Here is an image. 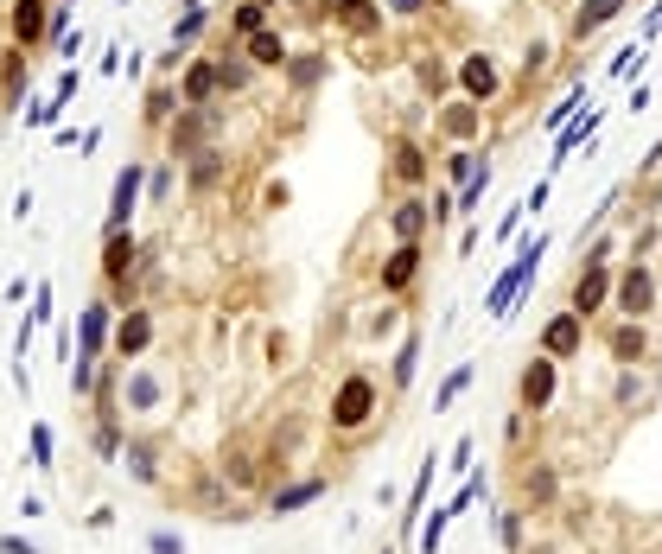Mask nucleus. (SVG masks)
<instances>
[{"label": "nucleus", "mask_w": 662, "mask_h": 554, "mask_svg": "<svg viewBox=\"0 0 662 554\" xmlns=\"http://www.w3.org/2000/svg\"><path fill=\"white\" fill-rule=\"evenodd\" d=\"M542 255H548V236H542V230L522 236L516 262L491 281V293H484V313H491V319H510V313H516V300H522V293H529V281H535V268H542Z\"/></svg>", "instance_id": "1"}, {"label": "nucleus", "mask_w": 662, "mask_h": 554, "mask_svg": "<svg viewBox=\"0 0 662 554\" xmlns=\"http://www.w3.org/2000/svg\"><path fill=\"white\" fill-rule=\"evenodd\" d=\"M382 408V389L370 370H351L338 389H331V427L338 434H357V427H370V414Z\"/></svg>", "instance_id": "2"}, {"label": "nucleus", "mask_w": 662, "mask_h": 554, "mask_svg": "<svg viewBox=\"0 0 662 554\" xmlns=\"http://www.w3.org/2000/svg\"><path fill=\"white\" fill-rule=\"evenodd\" d=\"M217 128H223L217 102H204V109H179L172 128H166V153H172V160H191V153L217 147Z\"/></svg>", "instance_id": "3"}, {"label": "nucleus", "mask_w": 662, "mask_h": 554, "mask_svg": "<svg viewBox=\"0 0 662 554\" xmlns=\"http://www.w3.org/2000/svg\"><path fill=\"white\" fill-rule=\"evenodd\" d=\"M134 255H141V242H134V230H115V236H102V281H109L115 300H128V281H134Z\"/></svg>", "instance_id": "4"}, {"label": "nucleus", "mask_w": 662, "mask_h": 554, "mask_svg": "<svg viewBox=\"0 0 662 554\" xmlns=\"http://www.w3.org/2000/svg\"><path fill=\"white\" fill-rule=\"evenodd\" d=\"M554 383H561V363H554L548 351L529 357V363H522V383H516V408L522 414H542L554 402Z\"/></svg>", "instance_id": "5"}, {"label": "nucleus", "mask_w": 662, "mask_h": 554, "mask_svg": "<svg viewBox=\"0 0 662 554\" xmlns=\"http://www.w3.org/2000/svg\"><path fill=\"white\" fill-rule=\"evenodd\" d=\"M141 192H147V166L128 160V166L115 172V198H109V217H102V236L128 230V217H134V204H141Z\"/></svg>", "instance_id": "6"}, {"label": "nucleus", "mask_w": 662, "mask_h": 554, "mask_svg": "<svg viewBox=\"0 0 662 554\" xmlns=\"http://www.w3.org/2000/svg\"><path fill=\"white\" fill-rule=\"evenodd\" d=\"M612 300H618V313L624 319H643V313H650V306H656V274L650 268H624L618 274V287H612Z\"/></svg>", "instance_id": "7"}, {"label": "nucleus", "mask_w": 662, "mask_h": 554, "mask_svg": "<svg viewBox=\"0 0 662 554\" xmlns=\"http://www.w3.org/2000/svg\"><path fill=\"white\" fill-rule=\"evenodd\" d=\"M179 96H185V109H204V102H217V96H223L217 58H185V71H179Z\"/></svg>", "instance_id": "8"}, {"label": "nucleus", "mask_w": 662, "mask_h": 554, "mask_svg": "<svg viewBox=\"0 0 662 554\" xmlns=\"http://www.w3.org/2000/svg\"><path fill=\"white\" fill-rule=\"evenodd\" d=\"M542 351H548L554 363H561V357H580V351H586V319L573 313V306H567V313H554V319L542 325Z\"/></svg>", "instance_id": "9"}, {"label": "nucleus", "mask_w": 662, "mask_h": 554, "mask_svg": "<svg viewBox=\"0 0 662 554\" xmlns=\"http://www.w3.org/2000/svg\"><path fill=\"white\" fill-rule=\"evenodd\" d=\"M7 26H13V45H45V32H51V0H13L7 7Z\"/></svg>", "instance_id": "10"}, {"label": "nucleus", "mask_w": 662, "mask_h": 554, "mask_svg": "<svg viewBox=\"0 0 662 554\" xmlns=\"http://www.w3.org/2000/svg\"><path fill=\"white\" fill-rule=\"evenodd\" d=\"M605 300H612V268H605V262H586V274L573 281V300H567V306H573L580 319H592Z\"/></svg>", "instance_id": "11"}, {"label": "nucleus", "mask_w": 662, "mask_h": 554, "mask_svg": "<svg viewBox=\"0 0 662 554\" xmlns=\"http://www.w3.org/2000/svg\"><path fill=\"white\" fill-rule=\"evenodd\" d=\"M421 242H395V249H389V262H382V274H376V281H382V293H408L414 287V274H421Z\"/></svg>", "instance_id": "12"}, {"label": "nucleus", "mask_w": 662, "mask_h": 554, "mask_svg": "<svg viewBox=\"0 0 662 554\" xmlns=\"http://www.w3.org/2000/svg\"><path fill=\"white\" fill-rule=\"evenodd\" d=\"M160 402H166V383H160L153 370H141V363H134V370L121 376V408H128V414H153Z\"/></svg>", "instance_id": "13"}, {"label": "nucleus", "mask_w": 662, "mask_h": 554, "mask_svg": "<svg viewBox=\"0 0 662 554\" xmlns=\"http://www.w3.org/2000/svg\"><path fill=\"white\" fill-rule=\"evenodd\" d=\"M331 20L357 39H376L382 32V0H331Z\"/></svg>", "instance_id": "14"}, {"label": "nucleus", "mask_w": 662, "mask_h": 554, "mask_svg": "<svg viewBox=\"0 0 662 554\" xmlns=\"http://www.w3.org/2000/svg\"><path fill=\"white\" fill-rule=\"evenodd\" d=\"M115 300H96V306H83V319H77V332H83V357H102L109 351V338H115V313H109Z\"/></svg>", "instance_id": "15"}, {"label": "nucleus", "mask_w": 662, "mask_h": 554, "mask_svg": "<svg viewBox=\"0 0 662 554\" xmlns=\"http://www.w3.org/2000/svg\"><path fill=\"white\" fill-rule=\"evenodd\" d=\"M109 344H115V357H141L147 344H153V313H147V306H128V319L115 325Z\"/></svg>", "instance_id": "16"}, {"label": "nucleus", "mask_w": 662, "mask_h": 554, "mask_svg": "<svg viewBox=\"0 0 662 554\" xmlns=\"http://www.w3.org/2000/svg\"><path fill=\"white\" fill-rule=\"evenodd\" d=\"M389 230H395V242H421L427 230H433V204L427 198H402L389 211Z\"/></svg>", "instance_id": "17"}, {"label": "nucleus", "mask_w": 662, "mask_h": 554, "mask_svg": "<svg viewBox=\"0 0 662 554\" xmlns=\"http://www.w3.org/2000/svg\"><path fill=\"white\" fill-rule=\"evenodd\" d=\"M459 83H465V96H472V102H491L497 96V64H491V51H472V58H465L459 64Z\"/></svg>", "instance_id": "18"}, {"label": "nucleus", "mask_w": 662, "mask_h": 554, "mask_svg": "<svg viewBox=\"0 0 662 554\" xmlns=\"http://www.w3.org/2000/svg\"><path fill=\"white\" fill-rule=\"evenodd\" d=\"M599 128H605V115H599V109H586V115H573V121H567V128H561V134H554V166H561V160H567V153H573V147H592V141H599Z\"/></svg>", "instance_id": "19"}, {"label": "nucleus", "mask_w": 662, "mask_h": 554, "mask_svg": "<svg viewBox=\"0 0 662 554\" xmlns=\"http://www.w3.org/2000/svg\"><path fill=\"white\" fill-rule=\"evenodd\" d=\"M319 497H325V478H293V484H281V491L268 497V516H293V510L319 504Z\"/></svg>", "instance_id": "20"}, {"label": "nucleus", "mask_w": 662, "mask_h": 554, "mask_svg": "<svg viewBox=\"0 0 662 554\" xmlns=\"http://www.w3.org/2000/svg\"><path fill=\"white\" fill-rule=\"evenodd\" d=\"M185 109V96H179V83H153V90H147V102H141V115H147V128H172V115H179Z\"/></svg>", "instance_id": "21"}, {"label": "nucleus", "mask_w": 662, "mask_h": 554, "mask_svg": "<svg viewBox=\"0 0 662 554\" xmlns=\"http://www.w3.org/2000/svg\"><path fill=\"white\" fill-rule=\"evenodd\" d=\"M185 166H191V172H185L191 192H211V185H223V172H230V153H223V147H204V153H191Z\"/></svg>", "instance_id": "22"}, {"label": "nucleus", "mask_w": 662, "mask_h": 554, "mask_svg": "<svg viewBox=\"0 0 662 554\" xmlns=\"http://www.w3.org/2000/svg\"><path fill=\"white\" fill-rule=\"evenodd\" d=\"M484 128V102H452V109H440V134H452V141H472V134Z\"/></svg>", "instance_id": "23"}, {"label": "nucleus", "mask_w": 662, "mask_h": 554, "mask_svg": "<svg viewBox=\"0 0 662 554\" xmlns=\"http://www.w3.org/2000/svg\"><path fill=\"white\" fill-rule=\"evenodd\" d=\"M242 51H249V58L261 64V71H281V64L293 58V51H287V39H281V32H274V26H261L255 39H242Z\"/></svg>", "instance_id": "24"}, {"label": "nucleus", "mask_w": 662, "mask_h": 554, "mask_svg": "<svg viewBox=\"0 0 662 554\" xmlns=\"http://www.w3.org/2000/svg\"><path fill=\"white\" fill-rule=\"evenodd\" d=\"M624 7H631V0H580V7H573V39H586V32H599L605 20H618Z\"/></svg>", "instance_id": "25"}, {"label": "nucleus", "mask_w": 662, "mask_h": 554, "mask_svg": "<svg viewBox=\"0 0 662 554\" xmlns=\"http://www.w3.org/2000/svg\"><path fill=\"white\" fill-rule=\"evenodd\" d=\"M115 465H128V478H134V484H160V453H153L147 440H128Z\"/></svg>", "instance_id": "26"}, {"label": "nucleus", "mask_w": 662, "mask_h": 554, "mask_svg": "<svg viewBox=\"0 0 662 554\" xmlns=\"http://www.w3.org/2000/svg\"><path fill=\"white\" fill-rule=\"evenodd\" d=\"M281 71H287V83H293V90H312V83H319V77L331 71V58H325V51H293V58L281 64Z\"/></svg>", "instance_id": "27"}, {"label": "nucleus", "mask_w": 662, "mask_h": 554, "mask_svg": "<svg viewBox=\"0 0 662 554\" xmlns=\"http://www.w3.org/2000/svg\"><path fill=\"white\" fill-rule=\"evenodd\" d=\"M612 357L618 363H643V357H650V332H643V319H624L612 332Z\"/></svg>", "instance_id": "28"}, {"label": "nucleus", "mask_w": 662, "mask_h": 554, "mask_svg": "<svg viewBox=\"0 0 662 554\" xmlns=\"http://www.w3.org/2000/svg\"><path fill=\"white\" fill-rule=\"evenodd\" d=\"M20 96H26V45H13L7 58H0V102L13 109Z\"/></svg>", "instance_id": "29"}, {"label": "nucleus", "mask_w": 662, "mask_h": 554, "mask_svg": "<svg viewBox=\"0 0 662 554\" xmlns=\"http://www.w3.org/2000/svg\"><path fill=\"white\" fill-rule=\"evenodd\" d=\"M395 179H402V185H421L427 179V147L421 141H395Z\"/></svg>", "instance_id": "30"}, {"label": "nucleus", "mask_w": 662, "mask_h": 554, "mask_svg": "<svg viewBox=\"0 0 662 554\" xmlns=\"http://www.w3.org/2000/svg\"><path fill=\"white\" fill-rule=\"evenodd\" d=\"M255 71H261V64L249 58V51H223V58H217L223 90H249V83H255Z\"/></svg>", "instance_id": "31"}, {"label": "nucleus", "mask_w": 662, "mask_h": 554, "mask_svg": "<svg viewBox=\"0 0 662 554\" xmlns=\"http://www.w3.org/2000/svg\"><path fill=\"white\" fill-rule=\"evenodd\" d=\"M446 529H452V504H440L433 516H421V529H414V548H421V554H440Z\"/></svg>", "instance_id": "32"}, {"label": "nucleus", "mask_w": 662, "mask_h": 554, "mask_svg": "<svg viewBox=\"0 0 662 554\" xmlns=\"http://www.w3.org/2000/svg\"><path fill=\"white\" fill-rule=\"evenodd\" d=\"M268 13H274L268 0H242V7L230 13V39H255V32L268 26Z\"/></svg>", "instance_id": "33"}, {"label": "nucleus", "mask_w": 662, "mask_h": 554, "mask_svg": "<svg viewBox=\"0 0 662 554\" xmlns=\"http://www.w3.org/2000/svg\"><path fill=\"white\" fill-rule=\"evenodd\" d=\"M26 453H32V465H39V472H51V465H58V440H51V427H45V421H32V427H26Z\"/></svg>", "instance_id": "34"}, {"label": "nucleus", "mask_w": 662, "mask_h": 554, "mask_svg": "<svg viewBox=\"0 0 662 554\" xmlns=\"http://www.w3.org/2000/svg\"><path fill=\"white\" fill-rule=\"evenodd\" d=\"M522 535H529V510H503V516H497V542H503V554H522Z\"/></svg>", "instance_id": "35"}, {"label": "nucleus", "mask_w": 662, "mask_h": 554, "mask_svg": "<svg viewBox=\"0 0 662 554\" xmlns=\"http://www.w3.org/2000/svg\"><path fill=\"white\" fill-rule=\"evenodd\" d=\"M472 376H478V370H472V363H459V370H452V376H446V383H440V389H433V414H440V408H452V402H459V395H465V389H472Z\"/></svg>", "instance_id": "36"}, {"label": "nucleus", "mask_w": 662, "mask_h": 554, "mask_svg": "<svg viewBox=\"0 0 662 554\" xmlns=\"http://www.w3.org/2000/svg\"><path fill=\"white\" fill-rule=\"evenodd\" d=\"M414 370H421V332H408V338H402V351H395V389H408V383H414Z\"/></svg>", "instance_id": "37"}, {"label": "nucleus", "mask_w": 662, "mask_h": 554, "mask_svg": "<svg viewBox=\"0 0 662 554\" xmlns=\"http://www.w3.org/2000/svg\"><path fill=\"white\" fill-rule=\"evenodd\" d=\"M484 192H491V166H478L472 179L459 185V198H452V211H478V204H484Z\"/></svg>", "instance_id": "38"}, {"label": "nucleus", "mask_w": 662, "mask_h": 554, "mask_svg": "<svg viewBox=\"0 0 662 554\" xmlns=\"http://www.w3.org/2000/svg\"><path fill=\"white\" fill-rule=\"evenodd\" d=\"M204 26H211V13H204V7H185L179 20H172V45H198Z\"/></svg>", "instance_id": "39"}, {"label": "nucleus", "mask_w": 662, "mask_h": 554, "mask_svg": "<svg viewBox=\"0 0 662 554\" xmlns=\"http://www.w3.org/2000/svg\"><path fill=\"white\" fill-rule=\"evenodd\" d=\"M96 459H121V414H102L96 421Z\"/></svg>", "instance_id": "40"}, {"label": "nucleus", "mask_w": 662, "mask_h": 554, "mask_svg": "<svg viewBox=\"0 0 662 554\" xmlns=\"http://www.w3.org/2000/svg\"><path fill=\"white\" fill-rule=\"evenodd\" d=\"M71 395H77V402H90V395H96V357H71Z\"/></svg>", "instance_id": "41"}, {"label": "nucleus", "mask_w": 662, "mask_h": 554, "mask_svg": "<svg viewBox=\"0 0 662 554\" xmlns=\"http://www.w3.org/2000/svg\"><path fill=\"white\" fill-rule=\"evenodd\" d=\"M478 497H491V478H484V472H465V484H459V497H452V516H465V510H472V504H478Z\"/></svg>", "instance_id": "42"}, {"label": "nucleus", "mask_w": 662, "mask_h": 554, "mask_svg": "<svg viewBox=\"0 0 662 554\" xmlns=\"http://www.w3.org/2000/svg\"><path fill=\"white\" fill-rule=\"evenodd\" d=\"M580 102H586V90H567V96H561V102H554V109H548V121H542V128H548V134H561L567 121L580 115Z\"/></svg>", "instance_id": "43"}, {"label": "nucleus", "mask_w": 662, "mask_h": 554, "mask_svg": "<svg viewBox=\"0 0 662 554\" xmlns=\"http://www.w3.org/2000/svg\"><path fill=\"white\" fill-rule=\"evenodd\" d=\"M637 395H643V376H637V363H624V370H618V383H612V402H618V408H631Z\"/></svg>", "instance_id": "44"}, {"label": "nucleus", "mask_w": 662, "mask_h": 554, "mask_svg": "<svg viewBox=\"0 0 662 554\" xmlns=\"http://www.w3.org/2000/svg\"><path fill=\"white\" fill-rule=\"evenodd\" d=\"M147 554H185V535L166 529V523H153V529H147Z\"/></svg>", "instance_id": "45"}, {"label": "nucleus", "mask_w": 662, "mask_h": 554, "mask_svg": "<svg viewBox=\"0 0 662 554\" xmlns=\"http://www.w3.org/2000/svg\"><path fill=\"white\" fill-rule=\"evenodd\" d=\"M58 115H64V102H58V96H45V102H32V109H26L32 128H58Z\"/></svg>", "instance_id": "46"}, {"label": "nucleus", "mask_w": 662, "mask_h": 554, "mask_svg": "<svg viewBox=\"0 0 662 554\" xmlns=\"http://www.w3.org/2000/svg\"><path fill=\"white\" fill-rule=\"evenodd\" d=\"M472 172H478V153H472V147L446 153V179H459V185H465V179H472Z\"/></svg>", "instance_id": "47"}, {"label": "nucleus", "mask_w": 662, "mask_h": 554, "mask_svg": "<svg viewBox=\"0 0 662 554\" xmlns=\"http://www.w3.org/2000/svg\"><path fill=\"white\" fill-rule=\"evenodd\" d=\"M643 58H650V51H643V39H637V45H624L618 58H612V77H631V71H643Z\"/></svg>", "instance_id": "48"}, {"label": "nucleus", "mask_w": 662, "mask_h": 554, "mask_svg": "<svg viewBox=\"0 0 662 554\" xmlns=\"http://www.w3.org/2000/svg\"><path fill=\"white\" fill-rule=\"evenodd\" d=\"M529 504H554V472H529Z\"/></svg>", "instance_id": "49"}, {"label": "nucleus", "mask_w": 662, "mask_h": 554, "mask_svg": "<svg viewBox=\"0 0 662 554\" xmlns=\"http://www.w3.org/2000/svg\"><path fill=\"white\" fill-rule=\"evenodd\" d=\"M32 325H51V281H39L32 287V313H26Z\"/></svg>", "instance_id": "50"}, {"label": "nucleus", "mask_w": 662, "mask_h": 554, "mask_svg": "<svg viewBox=\"0 0 662 554\" xmlns=\"http://www.w3.org/2000/svg\"><path fill=\"white\" fill-rule=\"evenodd\" d=\"M147 198H153V204H166V198H172V172H166V166H160V172H147Z\"/></svg>", "instance_id": "51"}, {"label": "nucleus", "mask_w": 662, "mask_h": 554, "mask_svg": "<svg viewBox=\"0 0 662 554\" xmlns=\"http://www.w3.org/2000/svg\"><path fill=\"white\" fill-rule=\"evenodd\" d=\"M472 453H478V440H472V434H465L459 446H452V459H446V465H452V472H472Z\"/></svg>", "instance_id": "52"}, {"label": "nucleus", "mask_w": 662, "mask_h": 554, "mask_svg": "<svg viewBox=\"0 0 662 554\" xmlns=\"http://www.w3.org/2000/svg\"><path fill=\"white\" fill-rule=\"evenodd\" d=\"M0 554H45L32 535H0Z\"/></svg>", "instance_id": "53"}, {"label": "nucleus", "mask_w": 662, "mask_h": 554, "mask_svg": "<svg viewBox=\"0 0 662 554\" xmlns=\"http://www.w3.org/2000/svg\"><path fill=\"white\" fill-rule=\"evenodd\" d=\"M548 64V45H529V58H522V77H535Z\"/></svg>", "instance_id": "54"}, {"label": "nucleus", "mask_w": 662, "mask_h": 554, "mask_svg": "<svg viewBox=\"0 0 662 554\" xmlns=\"http://www.w3.org/2000/svg\"><path fill=\"white\" fill-rule=\"evenodd\" d=\"M51 96H58V102H71V96H77V64H71V71H64V77H58V90H51Z\"/></svg>", "instance_id": "55"}, {"label": "nucleus", "mask_w": 662, "mask_h": 554, "mask_svg": "<svg viewBox=\"0 0 662 554\" xmlns=\"http://www.w3.org/2000/svg\"><path fill=\"white\" fill-rule=\"evenodd\" d=\"M389 7H395V13H402V20H414V13H421V7H427V0H389Z\"/></svg>", "instance_id": "56"}, {"label": "nucleus", "mask_w": 662, "mask_h": 554, "mask_svg": "<svg viewBox=\"0 0 662 554\" xmlns=\"http://www.w3.org/2000/svg\"><path fill=\"white\" fill-rule=\"evenodd\" d=\"M287 7H306V0H287Z\"/></svg>", "instance_id": "57"}, {"label": "nucleus", "mask_w": 662, "mask_h": 554, "mask_svg": "<svg viewBox=\"0 0 662 554\" xmlns=\"http://www.w3.org/2000/svg\"><path fill=\"white\" fill-rule=\"evenodd\" d=\"M64 7H71V0H64Z\"/></svg>", "instance_id": "58"}]
</instances>
